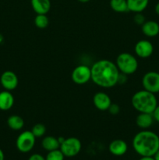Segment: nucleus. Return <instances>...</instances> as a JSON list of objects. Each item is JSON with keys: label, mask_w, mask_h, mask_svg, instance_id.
<instances>
[{"label": "nucleus", "mask_w": 159, "mask_h": 160, "mask_svg": "<svg viewBox=\"0 0 159 160\" xmlns=\"http://www.w3.org/2000/svg\"><path fill=\"white\" fill-rule=\"evenodd\" d=\"M91 81L103 88H111L118 83L120 72L115 62L108 59L96 61L90 67Z\"/></svg>", "instance_id": "obj_1"}, {"label": "nucleus", "mask_w": 159, "mask_h": 160, "mask_svg": "<svg viewBox=\"0 0 159 160\" xmlns=\"http://www.w3.org/2000/svg\"><path fill=\"white\" fill-rule=\"evenodd\" d=\"M132 146L139 156H153L159 149V136L151 131L143 130L134 135Z\"/></svg>", "instance_id": "obj_2"}, {"label": "nucleus", "mask_w": 159, "mask_h": 160, "mask_svg": "<svg viewBox=\"0 0 159 160\" xmlns=\"http://www.w3.org/2000/svg\"><path fill=\"white\" fill-rule=\"evenodd\" d=\"M131 103L137 112L147 113H152L156 106L158 105L155 94L144 89L133 94L131 98Z\"/></svg>", "instance_id": "obj_3"}, {"label": "nucleus", "mask_w": 159, "mask_h": 160, "mask_svg": "<svg viewBox=\"0 0 159 160\" xmlns=\"http://www.w3.org/2000/svg\"><path fill=\"white\" fill-rule=\"evenodd\" d=\"M115 64L123 74H133L138 69V61L135 56L129 52H122L117 56Z\"/></svg>", "instance_id": "obj_4"}, {"label": "nucleus", "mask_w": 159, "mask_h": 160, "mask_svg": "<svg viewBox=\"0 0 159 160\" xmlns=\"http://www.w3.org/2000/svg\"><path fill=\"white\" fill-rule=\"evenodd\" d=\"M82 143L77 138L70 137L65 138L62 144L60 145L59 149L62 151L65 157L72 158L77 156L81 151Z\"/></svg>", "instance_id": "obj_5"}, {"label": "nucleus", "mask_w": 159, "mask_h": 160, "mask_svg": "<svg viewBox=\"0 0 159 160\" xmlns=\"http://www.w3.org/2000/svg\"><path fill=\"white\" fill-rule=\"evenodd\" d=\"M36 138L31 131H24L20 133L16 141L17 148L22 153H28L35 145Z\"/></svg>", "instance_id": "obj_6"}, {"label": "nucleus", "mask_w": 159, "mask_h": 160, "mask_svg": "<svg viewBox=\"0 0 159 160\" xmlns=\"http://www.w3.org/2000/svg\"><path fill=\"white\" fill-rule=\"evenodd\" d=\"M71 79L73 82L80 85L88 83L91 81L90 67L84 64L76 67L71 73Z\"/></svg>", "instance_id": "obj_7"}, {"label": "nucleus", "mask_w": 159, "mask_h": 160, "mask_svg": "<svg viewBox=\"0 0 159 160\" xmlns=\"http://www.w3.org/2000/svg\"><path fill=\"white\" fill-rule=\"evenodd\" d=\"M142 85L144 90L155 95L159 93V72H147L142 78Z\"/></svg>", "instance_id": "obj_8"}, {"label": "nucleus", "mask_w": 159, "mask_h": 160, "mask_svg": "<svg viewBox=\"0 0 159 160\" xmlns=\"http://www.w3.org/2000/svg\"><path fill=\"white\" fill-rule=\"evenodd\" d=\"M0 83L3 88L6 91H13L18 86V77L14 72L11 70H6L2 73L0 77Z\"/></svg>", "instance_id": "obj_9"}, {"label": "nucleus", "mask_w": 159, "mask_h": 160, "mask_svg": "<svg viewBox=\"0 0 159 160\" xmlns=\"http://www.w3.org/2000/svg\"><path fill=\"white\" fill-rule=\"evenodd\" d=\"M134 52L138 57L141 59H147L151 56L154 52V45L150 41L142 39L136 43Z\"/></svg>", "instance_id": "obj_10"}, {"label": "nucleus", "mask_w": 159, "mask_h": 160, "mask_svg": "<svg viewBox=\"0 0 159 160\" xmlns=\"http://www.w3.org/2000/svg\"><path fill=\"white\" fill-rule=\"evenodd\" d=\"M93 103L100 111H106L112 104V100L108 94L103 92H97L93 97Z\"/></svg>", "instance_id": "obj_11"}, {"label": "nucleus", "mask_w": 159, "mask_h": 160, "mask_svg": "<svg viewBox=\"0 0 159 160\" xmlns=\"http://www.w3.org/2000/svg\"><path fill=\"white\" fill-rule=\"evenodd\" d=\"M128 150V145L124 140L115 139L108 145V151L115 156H124Z\"/></svg>", "instance_id": "obj_12"}, {"label": "nucleus", "mask_w": 159, "mask_h": 160, "mask_svg": "<svg viewBox=\"0 0 159 160\" xmlns=\"http://www.w3.org/2000/svg\"><path fill=\"white\" fill-rule=\"evenodd\" d=\"M141 31L147 37H156L159 34V23L154 20H147L141 25Z\"/></svg>", "instance_id": "obj_13"}, {"label": "nucleus", "mask_w": 159, "mask_h": 160, "mask_svg": "<svg viewBox=\"0 0 159 160\" xmlns=\"http://www.w3.org/2000/svg\"><path fill=\"white\" fill-rule=\"evenodd\" d=\"M154 120L153 118L152 113L147 112H139L136 117V124L137 127L143 130H147L152 126Z\"/></svg>", "instance_id": "obj_14"}, {"label": "nucleus", "mask_w": 159, "mask_h": 160, "mask_svg": "<svg viewBox=\"0 0 159 160\" xmlns=\"http://www.w3.org/2000/svg\"><path fill=\"white\" fill-rule=\"evenodd\" d=\"M31 4L37 14H47L51 9L50 0H31Z\"/></svg>", "instance_id": "obj_15"}, {"label": "nucleus", "mask_w": 159, "mask_h": 160, "mask_svg": "<svg viewBox=\"0 0 159 160\" xmlns=\"http://www.w3.org/2000/svg\"><path fill=\"white\" fill-rule=\"evenodd\" d=\"M14 105V97L9 91L0 92V110L7 111Z\"/></svg>", "instance_id": "obj_16"}, {"label": "nucleus", "mask_w": 159, "mask_h": 160, "mask_svg": "<svg viewBox=\"0 0 159 160\" xmlns=\"http://www.w3.org/2000/svg\"><path fill=\"white\" fill-rule=\"evenodd\" d=\"M128 9L135 13L142 12L149 4V0H126Z\"/></svg>", "instance_id": "obj_17"}, {"label": "nucleus", "mask_w": 159, "mask_h": 160, "mask_svg": "<svg viewBox=\"0 0 159 160\" xmlns=\"http://www.w3.org/2000/svg\"><path fill=\"white\" fill-rule=\"evenodd\" d=\"M41 146L45 151L50 152L59 149L60 148V143H59L58 138L49 135L43 138L41 141Z\"/></svg>", "instance_id": "obj_18"}, {"label": "nucleus", "mask_w": 159, "mask_h": 160, "mask_svg": "<svg viewBox=\"0 0 159 160\" xmlns=\"http://www.w3.org/2000/svg\"><path fill=\"white\" fill-rule=\"evenodd\" d=\"M7 125L12 131H20L24 127V120L20 116L12 115L8 118Z\"/></svg>", "instance_id": "obj_19"}, {"label": "nucleus", "mask_w": 159, "mask_h": 160, "mask_svg": "<svg viewBox=\"0 0 159 160\" xmlns=\"http://www.w3.org/2000/svg\"><path fill=\"white\" fill-rule=\"evenodd\" d=\"M110 7L112 10L119 13L129 11L126 0H110Z\"/></svg>", "instance_id": "obj_20"}, {"label": "nucleus", "mask_w": 159, "mask_h": 160, "mask_svg": "<svg viewBox=\"0 0 159 160\" xmlns=\"http://www.w3.org/2000/svg\"><path fill=\"white\" fill-rule=\"evenodd\" d=\"M34 25L39 29H45L49 24V19L46 14H37L34 18Z\"/></svg>", "instance_id": "obj_21"}, {"label": "nucleus", "mask_w": 159, "mask_h": 160, "mask_svg": "<svg viewBox=\"0 0 159 160\" xmlns=\"http://www.w3.org/2000/svg\"><path fill=\"white\" fill-rule=\"evenodd\" d=\"M31 132H32V134H34L36 138H42L46 133V128H45L43 123H36L33 126L32 129H31Z\"/></svg>", "instance_id": "obj_22"}, {"label": "nucleus", "mask_w": 159, "mask_h": 160, "mask_svg": "<svg viewBox=\"0 0 159 160\" xmlns=\"http://www.w3.org/2000/svg\"><path fill=\"white\" fill-rule=\"evenodd\" d=\"M46 160H64L65 156L60 149H55L53 151L48 152V154L45 156Z\"/></svg>", "instance_id": "obj_23"}, {"label": "nucleus", "mask_w": 159, "mask_h": 160, "mask_svg": "<svg viewBox=\"0 0 159 160\" xmlns=\"http://www.w3.org/2000/svg\"><path fill=\"white\" fill-rule=\"evenodd\" d=\"M108 112H110L112 115H116L118 112H120V107L118 104H115V103H112L111 106L108 108Z\"/></svg>", "instance_id": "obj_24"}, {"label": "nucleus", "mask_w": 159, "mask_h": 160, "mask_svg": "<svg viewBox=\"0 0 159 160\" xmlns=\"http://www.w3.org/2000/svg\"><path fill=\"white\" fill-rule=\"evenodd\" d=\"M145 21H146V20H145L144 16H143L141 12L136 13L135 17H134V22H135L137 24L142 25Z\"/></svg>", "instance_id": "obj_25"}, {"label": "nucleus", "mask_w": 159, "mask_h": 160, "mask_svg": "<svg viewBox=\"0 0 159 160\" xmlns=\"http://www.w3.org/2000/svg\"><path fill=\"white\" fill-rule=\"evenodd\" d=\"M28 160H46L45 157H44L42 155L39 154V153H34L30 157L28 158Z\"/></svg>", "instance_id": "obj_26"}, {"label": "nucleus", "mask_w": 159, "mask_h": 160, "mask_svg": "<svg viewBox=\"0 0 159 160\" xmlns=\"http://www.w3.org/2000/svg\"><path fill=\"white\" fill-rule=\"evenodd\" d=\"M152 116L154 121H156L157 123H159V105H157V106H156L155 109H154V110L153 111Z\"/></svg>", "instance_id": "obj_27"}, {"label": "nucleus", "mask_w": 159, "mask_h": 160, "mask_svg": "<svg viewBox=\"0 0 159 160\" xmlns=\"http://www.w3.org/2000/svg\"><path fill=\"white\" fill-rule=\"evenodd\" d=\"M139 160H154L153 156H141Z\"/></svg>", "instance_id": "obj_28"}, {"label": "nucleus", "mask_w": 159, "mask_h": 160, "mask_svg": "<svg viewBox=\"0 0 159 160\" xmlns=\"http://www.w3.org/2000/svg\"><path fill=\"white\" fill-rule=\"evenodd\" d=\"M154 11H155L156 14L159 16V2L155 5V7H154Z\"/></svg>", "instance_id": "obj_29"}, {"label": "nucleus", "mask_w": 159, "mask_h": 160, "mask_svg": "<svg viewBox=\"0 0 159 160\" xmlns=\"http://www.w3.org/2000/svg\"><path fill=\"white\" fill-rule=\"evenodd\" d=\"M153 157H154V160H159V149L156 152L155 154L153 156Z\"/></svg>", "instance_id": "obj_30"}, {"label": "nucleus", "mask_w": 159, "mask_h": 160, "mask_svg": "<svg viewBox=\"0 0 159 160\" xmlns=\"http://www.w3.org/2000/svg\"><path fill=\"white\" fill-rule=\"evenodd\" d=\"M0 160H5V155L2 150L0 148Z\"/></svg>", "instance_id": "obj_31"}, {"label": "nucleus", "mask_w": 159, "mask_h": 160, "mask_svg": "<svg viewBox=\"0 0 159 160\" xmlns=\"http://www.w3.org/2000/svg\"><path fill=\"white\" fill-rule=\"evenodd\" d=\"M77 1H79L80 2H82V3H86V2H88L90 0H77Z\"/></svg>", "instance_id": "obj_32"}]
</instances>
